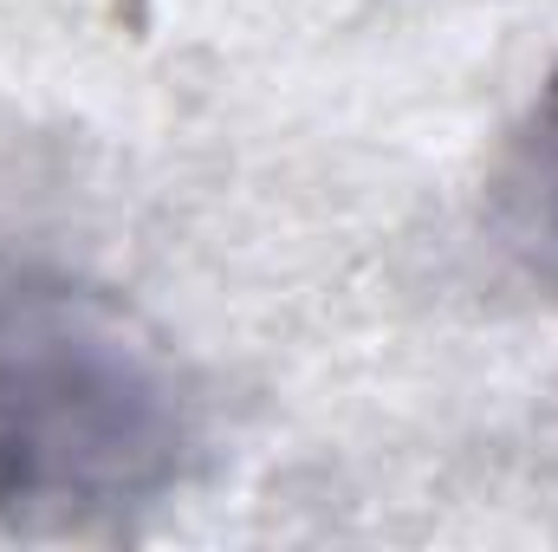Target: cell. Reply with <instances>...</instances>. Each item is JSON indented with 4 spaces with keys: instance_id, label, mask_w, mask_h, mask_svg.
I'll use <instances>...</instances> for the list:
<instances>
[{
    "instance_id": "1",
    "label": "cell",
    "mask_w": 558,
    "mask_h": 552,
    "mask_svg": "<svg viewBox=\"0 0 558 552\" xmlns=\"http://www.w3.org/2000/svg\"><path fill=\"white\" fill-rule=\"evenodd\" d=\"M202 410L137 305L52 261L0 254V527L65 533L162 501Z\"/></svg>"
},
{
    "instance_id": "2",
    "label": "cell",
    "mask_w": 558,
    "mask_h": 552,
    "mask_svg": "<svg viewBox=\"0 0 558 552\" xmlns=\"http://www.w3.org/2000/svg\"><path fill=\"white\" fill-rule=\"evenodd\" d=\"M494 228L513 261L558 292V65L494 163Z\"/></svg>"
}]
</instances>
